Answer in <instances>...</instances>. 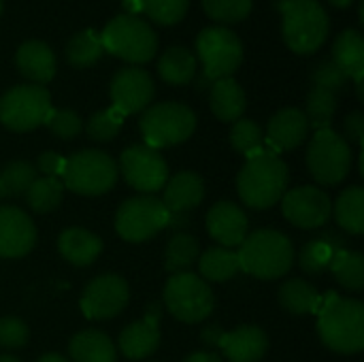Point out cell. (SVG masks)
I'll list each match as a JSON object with an SVG mask.
<instances>
[{
	"label": "cell",
	"instance_id": "cell-11",
	"mask_svg": "<svg viewBox=\"0 0 364 362\" xmlns=\"http://www.w3.org/2000/svg\"><path fill=\"white\" fill-rule=\"evenodd\" d=\"M49 111L51 98L43 85H15L0 98V122L15 132H28L45 124Z\"/></svg>",
	"mask_w": 364,
	"mask_h": 362
},
{
	"label": "cell",
	"instance_id": "cell-50",
	"mask_svg": "<svg viewBox=\"0 0 364 362\" xmlns=\"http://www.w3.org/2000/svg\"><path fill=\"white\" fill-rule=\"evenodd\" d=\"M183 362H224L215 352H194Z\"/></svg>",
	"mask_w": 364,
	"mask_h": 362
},
{
	"label": "cell",
	"instance_id": "cell-48",
	"mask_svg": "<svg viewBox=\"0 0 364 362\" xmlns=\"http://www.w3.org/2000/svg\"><path fill=\"white\" fill-rule=\"evenodd\" d=\"M222 333H224V331L220 329V324H211V326H205V329H203L200 339H203V344H205L207 348H218V341H220Z\"/></svg>",
	"mask_w": 364,
	"mask_h": 362
},
{
	"label": "cell",
	"instance_id": "cell-52",
	"mask_svg": "<svg viewBox=\"0 0 364 362\" xmlns=\"http://www.w3.org/2000/svg\"><path fill=\"white\" fill-rule=\"evenodd\" d=\"M36 362H70L66 361L64 356H60V354H45V356H41Z\"/></svg>",
	"mask_w": 364,
	"mask_h": 362
},
{
	"label": "cell",
	"instance_id": "cell-28",
	"mask_svg": "<svg viewBox=\"0 0 364 362\" xmlns=\"http://www.w3.org/2000/svg\"><path fill=\"white\" fill-rule=\"evenodd\" d=\"M333 62L348 75V79L364 77V38L358 30L348 28L335 38Z\"/></svg>",
	"mask_w": 364,
	"mask_h": 362
},
{
	"label": "cell",
	"instance_id": "cell-4",
	"mask_svg": "<svg viewBox=\"0 0 364 362\" xmlns=\"http://www.w3.org/2000/svg\"><path fill=\"white\" fill-rule=\"evenodd\" d=\"M284 15V41L301 55L318 51L328 36V15L318 0H279Z\"/></svg>",
	"mask_w": 364,
	"mask_h": 362
},
{
	"label": "cell",
	"instance_id": "cell-43",
	"mask_svg": "<svg viewBox=\"0 0 364 362\" xmlns=\"http://www.w3.org/2000/svg\"><path fill=\"white\" fill-rule=\"evenodd\" d=\"M45 126L60 139H73L83 128L81 117L70 109H51L45 117Z\"/></svg>",
	"mask_w": 364,
	"mask_h": 362
},
{
	"label": "cell",
	"instance_id": "cell-26",
	"mask_svg": "<svg viewBox=\"0 0 364 362\" xmlns=\"http://www.w3.org/2000/svg\"><path fill=\"white\" fill-rule=\"evenodd\" d=\"M160 346V329L147 320L132 322L119 335V350L128 361H143Z\"/></svg>",
	"mask_w": 364,
	"mask_h": 362
},
{
	"label": "cell",
	"instance_id": "cell-37",
	"mask_svg": "<svg viewBox=\"0 0 364 362\" xmlns=\"http://www.w3.org/2000/svg\"><path fill=\"white\" fill-rule=\"evenodd\" d=\"M36 177H38L36 175V169L30 162H26V160L9 162L0 171V198L23 196Z\"/></svg>",
	"mask_w": 364,
	"mask_h": 362
},
{
	"label": "cell",
	"instance_id": "cell-20",
	"mask_svg": "<svg viewBox=\"0 0 364 362\" xmlns=\"http://www.w3.org/2000/svg\"><path fill=\"white\" fill-rule=\"evenodd\" d=\"M218 348L230 362H258L269 350V337L258 326H239L232 333H222Z\"/></svg>",
	"mask_w": 364,
	"mask_h": 362
},
{
	"label": "cell",
	"instance_id": "cell-22",
	"mask_svg": "<svg viewBox=\"0 0 364 362\" xmlns=\"http://www.w3.org/2000/svg\"><path fill=\"white\" fill-rule=\"evenodd\" d=\"M15 64L19 73L34 85H43L55 75V55L43 41H26L15 53Z\"/></svg>",
	"mask_w": 364,
	"mask_h": 362
},
{
	"label": "cell",
	"instance_id": "cell-54",
	"mask_svg": "<svg viewBox=\"0 0 364 362\" xmlns=\"http://www.w3.org/2000/svg\"><path fill=\"white\" fill-rule=\"evenodd\" d=\"M0 362H19L15 356H0Z\"/></svg>",
	"mask_w": 364,
	"mask_h": 362
},
{
	"label": "cell",
	"instance_id": "cell-21",
	"mask_svg": "<svg viewBox=\"0 0 364 362\" xmlns=\"http://www.w3.org/2000/svg\"><path fill=\"white\" fill-rule=\"evenodd\" d=\"M205 198V183L200 175L181 171L164 183L162 205L173 213H188L198 207Z\"/></svg>",
	"mask_w": 364,
	"mask_h": 362
},
{
	"label": "cell",
	"instance_id": "cell-7",
	"mask_svg": "<svg viewBox=\"0 0 364 362\" xmlns=\"http://www.w3.org/2000/svg\"><path fill=\"white\" fill-rule=\"evenodd\" d=\"M196 51L203 62L200 87H211L213 81L230 77L243 62L241 38L228 28H205L196 38Z\"/></svg>",
	"mask_w": 364,
	"mask_h": 362
},
{
	"label": "cell",
	"instance_id": "cell-1",
	"mask_svg": "<svg viewBox=\"0 0 364 362\" xmlns=\"http://www.w3.org/2000/svg\"><path fill=\"white\" fill-rule=\"evenodd\" d=\"M288 179V166L279 158V154L260 147L247 156L237 177V190L245 207L269 209L277 205L286 194Z\"/></svg>",
	"mask_w": 364,
	"mask_h": 362
},
{
	"label": "cell",
	"instance_id": "cell-5",
	"mask_svg": "<svg viewBox=\"0 0 364 362\" xmlns=\"http://www.w3.org/2000/svg\"><path fill=\"white\" fill-rule=\"evenodd\" d=\"M100 38L105 51L132 64L149 62L158 49V38L151 26L139 19L136 15H128V13L113 17L102 30Z\"/></svg>",
	"mask_w": 364,
	"mask_h": 362
},
{
	"label": "cell",
	"instance_id": "cell-8",
	"mask_svg": "<svg viewBox=\"0 0 364 362\" xmlns=\"http://www.w3.org/2000/svg\"><path fill=\"white\" fill-rule=\"evenodd\" d=\"M139 128L147 147L162 149L190 139L196 128V115L181 102H160L143 113Z\"/></svg>",
	"mask_w": 364,
	"mask_h": 362
},
{
	"label": "cell",
	"instance_id": "cell-12",
	"mask_svg": "<svg viewBox=\"0 0 364 362\" xmlns=\"http://www.w3.org/2000/svg\"><path fill=\"white\" fill-rule=\"evenodd\" d=\"M168 209L151 194L134 196L122 203L115 215V230L130 243H143L166 228Z\"/></svg>",
	"mask_w": 364,
	"mask_h": 362
},
{
	"label": "cell",
	"instance_id": "cell-13",
	"mask_svg": "<svg viewBox=\"0 0 364 362\" xmlns=\"http://www.w3.org/2000/svg\"><path fill=\"white\" fill-rule=\"evenodd\" d=\"M119 173L126 183L143 194H151L164 188L168 181L166 160L147 145H132L119 156Z\"/></svg>",
	"mask_w": 364,
	"mask_h": 362
},
{
	"label": "cell",
	"instance_id": "cell-53",
	"mask_svg": "<svg viewBox=\"0 0 364 362\" xmlns=\"http://www.w3.org/2000/svg\"><path fill=\"white\" fill-rule=\"evenodd\" d=\"M331 2H333L335 6H341V9H343V6H350L354 0H331Z\"/></svg>",
	"mask_w": 364,
	"mask_h": 362
},
{
	"label": "cell",
	"instance_id": "cell-39",
	"mask_svg": "<svg viewBox=\"0 0 364 362\" xmlns=\"http://www.w3.org/2000/svg\"><path fill=\"white\" fill-rule=\"evenodd\" d=\"M122 124H124V115L117 109L109 107V109H102V111L94 113L87 119L85 130H87L90 139H94L98 143H107V141L117 137V132L122 130Z\"/></svg>",
	"mask_w": 364,
	"mask_h": 362
},
{
	"label": "cell",
	"instance_id": "cell-47",
	"mask_svg": "<svg viewBox=\"0 0 364 362\" xmlns=\"http://www.w3.org/2000/svg\"><path fill=\"white\" fill-rule=\"evenodd\" d=\"M348 143H356L363 145L364 139V115L360 111H354L346 117V137Z\"/></svg>",
	"mask_w": 364,
	"mask_h": 362
},
{
	"label": "cell",
	"instance_id": "cell-14",
	"mask_svg": "<svg viewBox=\"0 0 364 362\" xmlns=\"http://www.w3.org/2000/svg\"><path fill=\"white\" fill-rule=\"evenodd\" d=\"M128 299V284L119 275H98L81 294V312L87 320H109L126 307Z\"/></svg>",
	"mask_w": 364,
	"mask_h": 362
},
{
	"label": "cell",
	"instance_id": "cell-40",
	"mask_svg": "<svg viewBox=\"0 0 364 362\" xmlns=\"http://www.w3.org/2000/svg\"><path fill=\"white\" fill-rule=\"evenodd\" d=\"M262 141H264L262 128L254 119H237L235 122V126L230 130V145L239 154H243V156L254 154L256 149L262 147Z\"/></svg>",
	"mask_w": 364,
	"mask_h": 362
},
{
	"label": "cell",
	"instance_id": "cell-44",
	"mask_svg": "<svg viewBox=\"0 0 364 362\" xmlns=\"http://www.w3.org/2000/svg\"><path fill=\"white\" fill-rule=\"evenodd\" d=\"M346 81H348V75L333 60H324L311 70L314 87H320V90H326V92H333V94H337L346 85Z\"/></svg>",
	"mask_w": 364,
	"mask_h": 362
},
{
	"label": "cell",
	"instance_id": "cell-55",
	"mask_svg": "<svg viewBox=\"0 0 364 362\" xmlns=\"http://www.w3.org/2000/svg\"><path fill=\"white\" fill-rule=\"evenodd\" d=\"M0 11H2V0H0Z\"/></svg>",
	"mask_w": 364,
	"mask_h": 362
},
{
	"label": "cell",
	"instance_id": "cell-17",
	"mask_svg": "<svg viewBox=\"0 0 364 362\" xmlns=\"http://www.w3.org/2000/svg\"><path fill=\"white\" fill-rule=\"evenodd\" d=\"M36 241V228L17 207H0V258H21Z\"/></svg>",
	"mask_w": 364,
	"mask_h": 362
},
{
	"label": "cell",
	"instance_id": "cell-31",
	"mask_svg": "<svg viewBox=\"0 0 364 362\" xmlns=\"http://www.w3.org/2000/svg\"><path fill=\"white\" fill-rule=\"evenodd\" d=\"M198 271L209 282H228L239 271V254L228 247H211L198 256Z\"/></svg>",
	"mask_w": 364,
	"mask_h": 362
},
{
	"label": "cell",
	"instance_id": "cell-38",
	"mask_svg": "<svg viewBox=\"0 0 364 362\" xmlns=\"http://www.w3.org/2000/svg\"><path fill=\"white\" fill-rule=\"evenodd\" d=\"M337 111V94L314 87L307 96V122L309 126H314L316 130H324L331 128V122L335 117Z\"/></svg>",
	"mask_w": 364,
	"mask_h": 362
},
{
	"label": "cell",
	"instance_id": "cell-35",
	"mask_svg": "<svg viewBox=\"0 0 364 362\" xmlns=\"http://www.w3.org/2000/svg\"><path fill=\"white\" fill-rule=\"evenodd\" d=\"M64 183L58 177H36L28 192L23 194L28 201V207L36 213H49L53 211L64 196Z\"/></svg>",
	"mask_w": 364,
	"mask_h": 362
},
{
	"label": "cell",
	"instance_id": "cell-23",
	"mask_svg": "<svg viewBox=\"0 0 364 362\" xmlns=\"http://www.w3.org/2000/svg\"><path fill=\"white\" fill-rule=\"evenodd\" d=\"M209 102H211V111L215 113L218 119L237 122L245 113L247 96L243 92V87L232 77H224V79H218L211 83Z\"/></svg>",
	"mask_w": 364,
	"mask_h": 362
},
{
	"label": "cell",
	"instance_id": "cell-24",
	"mask_svg": "<svg viewBox=\"0 0 364 362\" xmlns=\"http://www.w3.org/2000/svg\"><path fill=\"white\" fill-rule=\"evenodd\" d=\"M58 250L66 262L75 267H87L100 256L102 241L85 228H66L58 239Z\"/></svg>",
	"mask_w": 364,
	"mask_h": 362
},
{
	"label": "cell",
	"instance_id": "cell-30",
	"mask_svg": "<svg viewBox=\"0 0 364 362\" xmlns=\"http://www.w3.org/2000/svg\"><path fill=\"white\" fill-rule=\"evenodd\" d=\"M158 73L160 77L171 83V85H186L194 79L196 75V58L190 49L186 47H168L158 62Z\"/></svg>",
	"mask_w": 364,
	"mask_h": 362
},
{
	"label": "cell",
	"instance_id": "cell-3",
	"mask_svg": "<svg viewBox=\"0 0 364 362\" xmlns=\"http://www.w3.org/2000/svg\"><path fill=\"white\" fill-rule=\"evenodd\" d=\"M241 271L258 280H277L294 265L292 241L279 230H256L239 245Z\"/></svg>",
	"mask_w": 364,
	"mask_h": 362
},
{
	"label": "cell",
	"instance_id": "cell-6",
	"mask_svg": "<svg viewBox=\"0 0 364 362\" xmlns=\"http://www.w3.org/2000/svg\"><path fill=\"white\" fill-rule=\"evenodd\" d=\"M117 181V164L100 149H81L66 158L62 183L81 196H100Z\"/></svg>",
	"mask_w": 364,
	"mask_h": 362
},
{
	"label": "cell",
	"instance_id": "cell-32",
	"mask_svg": "<svg viewBox=\"0 0 364 362\" xmlns=\"http://www.w3.org/2000/svg\"><path fill=\"white\" fill-rule=\"evenodd\" d=\"M335 218L341 228H346L350 235H363L364 233V190L360 186H352L343 190L333 205Z\"/></svg>",
	"mask_w": 364,
	"mask_h": 362
},
{
	"label": "cell",
	"instance_id": "cell-16",
	"mask_svg": "<svg viewBox=\"0 0 364 362\" xmlns=\"http://www.w3.org/2000/svg\"><path fill=\"white\" fill-rule=\"evenodd\" d=\"M111 102L124 117L143 111L154 98V81L143 68H122L111 81Z\"/></svg>",
	"mask_w": 364,
	"mask_h": 362
},
{
	"label": "cell",
	"instance_id": "cell-42",
	"mask_svg": "<svg viewBox=\"0 0 364 362\" xmlns=\"http://www.w3.org/2000/svg\"><path fill=\"white\" fill-rule=\"evenodd\" d=\"M203 6L211 19L224 21V23H235L250 15L252 0H203Z\"/></svg>",
	"mask_w": 364,
	"mask_h": 362
},
{
	"label": "cell",
	"instance_id": "cell-34",
	"mask_svg": "<svg viewBox=\"0 0 364 362\" xmlns=\"http://www.w3.org/2000/svg\"><path fill=\"white\" fill-rule=\"evenodd\" d=\"M105 53L102 38L96 30H81L66 43V60L77 68H87Z\"/></svg>",
	"mask_w": 364,
	"mask_h": 362
},
{
	"label": "cell",
	"instance_id": "cell-15",
	"mask_svg": "<svg viewBox=\"0 0 364 362\" xmlns=\"http://www.w3.org/2000/svg\"><path fill=\"white\" fill-rule=\"evenodd\" d=\"M282 211L288 222L299 228H320L331 220V196L316 186H301L286 190L282 196Z\"/></svg>",
	"mask_w": 364,
	"mask_h": 362
},
{
	"label": "cell",
	"instance_id": "cell-19",
	"mask_svg": "<svg viewBox=\"0 0 364 362\" xmlns=\"http://www.w3.org/2000/svg\"><path fill=\"white\" fill-rule=\"evenodd\" d=\"M309 132V122L305 117V111L301 109H282L277 111L269 126H267V145L271 147V151L279 154V151H290L296 149Z\"/></svg>",
	"mask_w": 364,
	"mask_h": 362
},
{
	"label": "cell",
	"instance_id": "cell-33",
	"mask_svg": "<svg viewBox=\"0 0 364 362\" xmlns=\"http://www.w3.org/2000/svg\"><path fill=\"white\" fill-rule=\"evenodd\" d=\"M200 247L198 241L188 235V233H175L166 245V254H164V269L171 275L177 273H186L196 260H198Z\"/></svg>",
	"mask_w": 364,
	"mask_h": 362
},
{
	"label": "cell",
	"instance_id": "cell-18",
	"mask_svg": "<svg viewBox=\"0 0 364 362\" xmlns=\"http://www.w3.org/2000/svg\"><path fill=\"white\" fill-rule=\"evenodd\" d=\"M247 215L245 211L230 203V201H220L211 207L207 213V230L211 239H215L222 247H239L245 237H247Z\"/></svg>",
	"mask_w": 364,
	"mask_h": 362
},
{
	"label": "cell",
	"instance_id": "cell-25",
	"mask_svg": "<svg viewBox=\"0 0 364 362\" xmlns=\"http://www.w3.org/2000/svg\"><path fill=\"white\" fill-rule=\"evenodd\" d=\"M343 237H339L335 230L324 233L318 239L307 241L301 252H299V267L309 273V275H318L331 269V262L335 258V254L339 250H343Z\"/></svg>",
	"mask_w": 364,
	"mask_h": 362
},
{
	"label": "cell",
	"instance_id": "cell-51",
	"mask_svg": "<svg viewBox=\"0 0 364 362\" xmlns=\"http://www.w3.org/2000/svg\"><path fill=\"white\" fill-rule=\"evenodd\" d=\"M124 9L128 11V15H134L141 11V0H124Z\"/></svg>",
	"mask_w": 364,
	"mask_h": 362
},
{
	"label": "cell",
	"instance_id": "cell-2",
	"mask_svg": "<svg viewBox=\"0 0 364 362\" xmlns=\"http://www.w3.org/2000/svg\"><path fill=\"white\" fill-rule=\"evenodd\" d=\"M318 333L326 348L339 354H356L364 348V305L335 292L322 297Z\"/></svg>",
	"mask_w": 364,
	"mask_h": 362
},
{
	"label": "cell",
	"instance_id": "cell-10",
	"mask_svg": "<svg viewBox=\"0 0 364 362\" xmlns=\"http://www.w3.org/2000/svg\"><path fill=\"white\" fill-rule=\"evenodd\" d=\"M307 166L320 186H337L352 169V147L333 128L318 130L307 149Z\"/></svg>",
	"mask_w": 364,
	"mask_h": 362
},
{
	"label": "cell",
	"instance_id": "cell-41",
	"mask_svg": "<svg viewBox=\"0 0 364 362\" xmlns=\"http://www.w3.org/2000/svg\"><path fill=\"white\" fill-rule=\"evenodd\" d=\"M190 0H141V11H145L156 23L173 26L183 19Z\"/></svg>",
	"mask_w": 364,
	"mask_h": 362
},
{
	"label": "cell",
	"instance_id": "cell-49",
	"mask_svg": "<svg viewBox=\"0 0 364 362\" xmlns=\"http://www.w3.org/2000/svg\"><path fill=\"white\" fill-rule=\"evenodd\" d=\"M188 226H190L188 213H173V211H168V218H166V228H168V230L179 233V230H183V228H188Z\"/></svg>",
	"mask_w": 364,
	"mask_h": 362
},
{
	"label": "cell",
	"instance_id": "cell-9",
	"mask_svg": "<svg viewBox=\"0 0 364 362\" xmlns=\"http://www.w3.org/2000/svg\"><path fill=\"white\" fill-rule=\"evenodd\" d=\"M164 305L177 320L196 324L211 316L215 297L200 275L186 271L168 277L164 286Z\"/></svg>",
	"mask_w": 364,
	"mask_h": 362
},
{
	"label": "cell",
	"instance_id": "cell-29",
	"mask_svg": "<svg viewBox=\"0 0 364 362\" xmlns=\"http://www.w3.org/2000/svg\"><path fill=\"white\" fill-rule=\"evenodd\" d=\"M279 303L288 314L305 316V314H318L322 297L314 284L305 280H288L279 288Z\"/></svg>",
	"mask_w": 364,
	"mask_h": 362
},
{
	"label": "cell",
	"instance_id": "cell-45",
	"mask_svg": "<svg viewBox=\"0 0 364 362\" xmlns=\"http://www.w3.org/2000/svg\"><path fill=\"white\" fill-rule=\"evenodd\" d=\"M30 339V331L19 318H2L0 320V348L17 350L23 348Z\"/></svg>",
	"mask_w": 364,
	"mask_h": 362
},
{
	"label": "cell",
	"instance_id": "cell-46",
	"mask_svg": "<svg viewBox=\"0 0 364 362\" xmlns=\"http://www.w3.org/2000/svg\"><path fill=\"white\" fill-rule=\"evenodd\" d=\"M64 164H66V158H62L55 151H43L36 160V169L38 173H43V177H62Z\"/></svg>",
	"mask_w": 364,
	"mask_h": 362
},
{
	"label": "cell",
	"instance_id": "cell-27",
	"mask_svg": "<svg viewBox=\"0 0 364 362\" xmlns=\"http://www.w3.org/2000/svg\"><path fill=\"white\" fill-rule=\"evenodd\" d=\"M73 362H115L117 350L113 341L100 331H81L68 344Z\"/></svg>",
	"mask_w": 364,
	"mask_h": 362
},
{
	"label": "cell",
	"instance_id": "cell-36",
	"mask_svg": "<svg viewBox=\"0 0 364 362\" xmlns=\"http://www.w3.org/2000/svg\"><path fill=\"white\" fill-rule=\"evenodd\" d=\"M331 271L335 275V280L348 288V290H363L364 286V258L360 252H352V250H339L331 262Z\"/></svg>",
	"mask_w": 364,
	"mask_h": 362
}]
</instances>
